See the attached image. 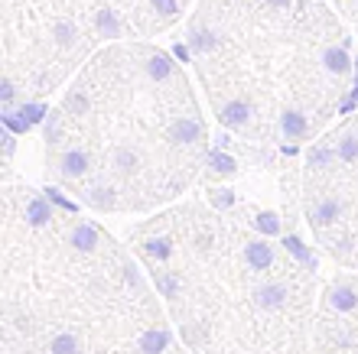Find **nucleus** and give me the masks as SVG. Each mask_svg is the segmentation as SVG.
<instances>
[{
	"mask_svg": "<svg viewBox=\"0 0 358 354\" xmlns=\"http://www.w3.org/2000/svg\"><path fill=\"white\" fill-rule=\"evenodd\" d=\"M186 0H7L10 13H39V23L27 36L33 56L56 23H76L88 39H121L134 27H166L182 13ZM29 56V59H33ZM27 59V62H29Z\"/></svg>",
	"mask_w": 358,
	"mask_h": 354,
	"instance_id": "obj_1",
	"label": "nucleus"
},
{
	"mask_svg": "<svg viewBox=\"0 0 358 354\" xmlns=\"http://www.w3.org/2000/svg\"><path fill=\"white\" fill-rule=\"evenodd\" d=\"M202 121H199L196 114H173L170 124H166V140L176 143V147H192V143L202 140Z\"/></svg>",
	"mask_w": 358,
	"mask_h": 354,
	"instance_id": "obj_2",
	"label": "nucleus"
},
{
	"mask_svg": "<svg viewBox=\"0 0 358 354\" xmlns=\"http://www.w3.org/2000/svg\"><path fill=\"white\" fill-rule=\"evenodd\" d=\"M255 117H257L255 104L245 101V98H228V101H222V108H218V121H222V127H228V131H245Z\"/></svg>",
	"mask_w": 358,
	"mask_h": 354,
	"instance_id": "obj_3",
	"label": "nucleus"
},
{
	"mask_svg": "<svg viewBox=\"0 0 358 354\" xmlns=\"http://www.w3.org/2000/svg\"><path fill=\"white\" fill-rule=\"evenodd\" d=\"M277 124H280V133L287 140H306V133H310V114L303 108H287L277 117Z\"/></svg>",
	"mask_w": 358,
	"mask_h": 354,
	"instance_id": "obj_4",
	"label": "nucleus"
},
{
	"mask_svg": "<svg viewBox=\"0 0 358 354\" xmlns=\"http://www.w3.org/2000/svg\"><path fill=\"white\" fill-rule=\"evenodd\" d=\"M59 166H62V176H66V179H82L88 172V166H92V156H88V149L72 147V149H66V153H62Z\"/></svg>",
	"mask_w": 358,
	"mask_h": 354,
	"instance_id": "obj_5",
	"label": "nucleus"
},
{
	"mask_svg": "<svg viewBox=\"0 0 358 354\" xmlns=\"http://www.w3.org/2000/svg\"><path fill=\"white\" fill-rule=\"evenodd\" d=\"M283 302H287V286H280V283H264V286L255 289V306L264 309V312L280 309Z\"/></svg>",
	"mask_w": 358,
	"mask_h": 354,
	"instance_id": "obj_6",
	"label": "nucleus"
},
{
	"mask_svg": "<svg viewBox=\"0 0 358 354\" xmlns=\"http://www.w3.org/2000/svg\"><path fill=\"white\" fill-rule=\"evenodd\" d=\"M339 218H342V202L339 198H322V202H316V208L310 212L313 228H329V224H336Z\"/></svg>",
	"mask_w": 358,
	"mask_h": 354,
	"instance_id": "obj_7",
	"label": "nucleus"
},
{
	"mask_svg": "<svg viewBox=\"0 0 358 354\" xmlns=\"http://www.w3.org/2000/svg\"><path fill=\"white\" fill-rule=\"evenodd\" d=\"M245 263L251 270H271L273 267V247L267 241H251L245 247Z\"/></svg>",
	"mask_w": 358,
	"mask_h": 354,
	"instance_id": "obj_8",
	"label": "nucleus"
},
{
	"mask_svg": "<svg viewBox=\"0 0 358 354\" xmlns=\"http://www.w3.org/2000/svg\"><path fill=\"white\" fill-rule=\"evenodd\" d=\"M69 244H72L78 253H92L94 247L101 244V234H98V228H92V224H76V231H72Z\"/></svg>",
	"mask_w": 358,
	"mask_h": 354,
	"instance_id": "obj_9",
	"label": "nucleus"
},
{
	"mask_svg": "<svg viewBox=\"0 0 358 354\" xmlns=\"http://www.w3.org/2000/svg\"><path fill=\"white\" fill-rule=\"evenodd\" d=\"M326 302H329L336 312H352V309H358V293L352 286H332Z\"/></svg>",
	"mask_w": 358,
	"mask_h": 354,
	"instance_id": "obj_10",
	"label": "nucleus"
},
{
	"mask_svg": "<svg viewBox=\"0 0 358 354\" xmlns=\"http://www.w3.org/2000/svg\"><path fill=\"white\" fill-rule=\"evenodd\" d=\"M170 348V332L166 328H150L141 335V351L143 354H163Z\"/></svg>",
	"mask_w": 358,
	"mask_h": 354,
	"instance_id": "obj_11",
	"label": "nucleus"
},
{
	"mask_svg": "<svg viewBox=\"0 0 358 354\" xmlns=\"http://www.w3.org/2000/svg\"><path fill=\"white\" fill-rule=\"evenodd\" d=\"M336 156H339V163H358V133L355 131H345L336 137Z\"/></svg>",
	"mask_w": 358,
	"mask_h": 354,
	"instance_id": "obj_12",
	"label": "nucleus"
},
{
	"mask_svg": "<svg viewBox=\"0 0 358 354\" xmlns=\"http://www.w3.org/2000/svg\"><path fill=\"white\" fill-rule=\"evenodd\" d=\"M27 221L33 228H43V224L52 221V205H49L46 198H29L27 202Z\"/></svg>",
	"mask_w": 358,
	"mask_h": 354,
	"instance_id": "obj_13",
	"label": "nucleus"
},
{
	"mask_svg": "<svg viewBox=\"0 0 358 354\" xmlns=\"http://www.w3.org/2000/svg\"><path fill=\"white\" fill-rule=\"evenodd\" d=\"M111 163L121 169L124 176H134V172H137V166H141V153H137V149H131V147H117V149H114V156H111Z\"/></svg>",
	"mask_w": 358,
	"mask_h": 354,
	"instance_id": "obj_14",
	"label": "nucleus"
},
{
	"mask_svg": "<svg viewBox=\"0 0 358 354\" xmlns=\"http://www.w3.org/2000/svg\"><path fill=\"white\" fill-rule=\"evenodd\" d=\"M336 159H339V156H336V147H332V143H320V147L310 149L306 163H310L313 169H326V166H332Z\"/></svg>",
	"mask_w": 358,
	"mask_h": 354,
	"instance_id": "obj_15",
	"label": "nucleus"
},
{
	"mask_svg": "<svg viewBox=\"0 0 358 354\" xmlns=\"http://www.w3.org/2000/svg\"><path fill=\"white\" fill-rule=\"evenodd\" d=\"M143 251H147V257L150 260H170L173 257V241L170 237H150V241L143 244Z\"/></svg>",
	"mask_w": 358,
	"mask_h": 354,
	"instance_id": "obj_16",
	"label": "nucleus"
},
{
	"mask_svg": "<svg viewBox=\"0 0 358 354\" xmlns=\"http://www.w3.org/2000/svg\"><path fill=\"white\" fill-rule=\"evenodd\" d=\"M78 351H82V345H78V335H72V332H62V335L49 341V354H78Z\"/></svg>",
	"mask_w": 358,
	"mask_h": 354,
	"instance_id": "obj_17",
	"label": "nucleus"
},
{
	"mask_svg": "<svg viewBox=\"0 0 358 354\" xmlns=\"http://www.w3.org/2000/svg\"><path fill=\"white\" fill-rule=\"evenodd\" d=\"M88 205L104 208V212H111V208H114V189H108V186L92 189V192H88Z\"/></svg>",
	"mask_w": 358,
	"mask_h": 354,
	"instance_id": "obj_18",
	"label": "nucleus"
},
{
	"mask_svg": "<svg viewBox=\"0 0 358 354\" xmlns=\"http://www.w3.org/2000/svg\"><path fill=\"white\" fill-rule=\"evenodd\" d=\"M208 163H212V169L218 176H231L235 172V159L225 156V153H208Z\"/></svg>",
	"mask_w": 358,
	"mask_h": 354,
	"instance_id": "obj_19",
	"label": "nucleus"
},
{
	"mask_svg": "<svg viewBox=\"0 0 358 354\" xmlns=\"http://www.w3.org/2000/svg\"><path fill=\"white\" fill-rule=\"evenodd\" d=\"M287 251H290L293 257H296V260L306 263V267H313V253L306 251V247H303V241L296 237V234H290V237H287Z\"/></svg>",
	"mask_w": 358,
	"mask_h": 354,
	"instance_id": "obj_20",
	"label": "nucleus"
},
{
	"mask_svg": "<svg viewBox=\"0 0 358 354\" xmlns=\"http://www.w3.org/2000/svg\"><path fill=\"white\" fill-rule=\"evenodd\" d=\"M257 231L261 234H280V221H277V214H271V212L257 214Z\"/></svg>",
	"mask_w": 358,
	"mask_h": 354,
	"instance_id": "obj_21",
	"label": "nucleus"
},
{
	"mask_svg": "<svg viewBox=\"0 0 358 354\" xmlns=\"http://www.w3.org/2000/svg\"><path fill=\"white\" fill-rule=\"evenodd\" d=\"M157 286L163 289V296H176L179 283H176V276H170V273H163V276H157Z\"/></svg>",
	"mask_w": 358,
	"mask_h": 354,
	"instance_id": "obj_22",
	"label": "nucleus"
},
{
	"mask_svg": "<svg viewBox=\"0 0 358 354\" xmlns=\"http://www.w3.org/2000/svg\"><path fill=\"white\" fill-rule=\"evenodd\" d=\"M124 280L131 283V286H141V273H137V267L127 263V267H124Z\"/></svg>",
	"mask_w": 358,
	"mask_h": 354,
	"instance_id": "obj_23",
	"label": "nucleus"
},
{
	"mask_svg": "<svg viewBox=\"0 0 358 354\" xmlns=\"http://www.w3.org/2000/svg\"><path fill=\"white\" fill-rule=\"evenodd\" d=\"M231 202H235V196H225V192H222V196H215V205L218 208H228Z\"/></svg>",
	"mask_w": 358,
	"mask_h": 354,
	"instance_id": "obj_24",
	"label": "nucleus"
},
{
	"mask_svg": "<svg viewBox=\"0 0 358 354\" xmlns=\"http://www.w3.org/2000/svg\"><path fill=\"white\" fill-rule=\"evenodd\" d=\"M196 244H199V251H208V247H212V234H202Z\"/></svg>",
	"mask_w": 358,
	"mask_h": 354,
	"instance_id": "obj_25",
	"label": "nucleus"
},
{
	"mask_svg": "<svg viewBox=\"0 0 358 354\" xmlns=\"http://www.w3.org/2000/svg\"><path fill=\"white\" fill-rule=\"evenodd\" d=\"M10 153H13V137L7 133V137H3V156H10Z\"/></svg>",
	"mask_w": 358,
	"mask_h": 354,
	"instance_id": "obj_26",
	"label": "nucleus"
}]
</instances>
